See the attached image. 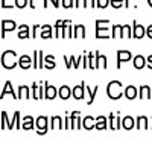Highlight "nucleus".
<instances>
[{
    "mask_svg": "<svg viewBox=\"0 0 152 152\" xmlns=\"http://www.w3.org/2000/svg\"><path fill=\"white\" fill-rule=\"evenodd\" d=\"M152 94V90L149 85H142L140 87V97H145V99H149Z\"/></svg>",
    "mask_w": 152,
    "mask_h": 152,
    "instance_id": "nucleus-23",
    "label": "nucleus"
},
{
    "mask_svg": "<svg viewBox=\"0 0 152 152\" xmlns=\"http://www.w3.org/2000/svg\"><path fill=\"white\" fill-rule=\"evenodd\" d=\"M21 128H23V129H26V131L32 129V128H34V119H32V117H24V119H23Z\"/></svg>",
    "mask_w": 152,
    "mask_h": 152,
    "instance_id": "nucleus-25",
    "label": "nucleus"
},
{
    "mask_svg": "<svg viewBox=\"0 0 152 152\" xmlns=\"http://www.w3.org/2000/svg\"><path fill=\"white\" fill-rule=\"evenodd\" d=\"M82 122H84V123H82V126H84L85 129H88V131H90L91 128H96V123H94V122H96V119H94V117H90V116H88V117H85Z\"/></svg>",
    "mask_w": 152,
    "mask_h": 152,
    "instance_id": "nucleus-16",
    "label": "nucleus"
},
{
    "mask_svg": "<svg viewBox=\"0 0 152 152\" xmlns=\"http://www.w3.org/2000/svg\"><path fill=\"white\" fill-rule=\"evenodd\" d=\"M31 88H32V87H31ZM31 88H29L28 85H21V87H18V99H21V97L29 99V97H31Z\"/></svg>",
    "mask_w": 152,
    "mask_h": 152,
    "instance_id": "nucleus-10",
    "label": "nucleus"
},
{
    "mask_svg": "<svg viewBox=\"0 0 152 152\" xmlns=\"http://www.w3.org/2000/svg\"><path fill=\"white\" fill-rule=\"evenodd\" d=\"M56 93H58V91H56V88H55L53 85H49V84H46V93H44L46 99H49V100L55 99Z\"/></svg>",
    "mask_w": 152,
    "mask_h": 152,
    "instance_id": "nucleus-11",
    "label": "nucleus"
},
{
    "mask_svg": "<svg viewBox=\"0 0 152 152\" xmlns=\"http://www.w3.org/2000/svg\"><path fill=\"white\" fill-rule=\"evenodd\" d=\"M100 67L107 69V58L102 56L99 52H96V69H100Z\"/></svg>",
    "mask_w": 152,
    "mask_h": 152,
    "instance_id": "nucleus-18",
    "label": "nucleus"
},
{
    "mask_svg": "<svg viewBox=\"0 0 152 152\" xmlns=\"http://www.w3.org/2000/svg\"><path fill=\"white\" fill-rule=\"evenodd\" d=\"M122 38V26H119V24H114L113 26V38Z\"/></svg>",
    "mask_w": 152,
    "mask_h": 152,
    "instance_id": "nucleus-29",
    "label": "nucleus"
},
{
    "mask_svg": "<svg viewBox=\"0 0 152 152\" xmlns=\"http://www.w3.org/2000/svg\"><path fill=\"white\" fill-rule=\"evenodd\" d=\"M131 59V52L129 50H117V69H120L122 62H126Z\"/></svg>",
    "mask_w": 152,
    "mask_h": 152,
    "instance_id": "nucleus-4",
    "label": "nucleus"
},
{
    "mask_svg": "<svg viewBox=\"0 0 152 152\" xmlns=\"http://www.w3.org/2000/svg\"><path fill=\"white\" fill-rule=\"evenodd\" d=\"M137 128L138 129H146L148 128V117L146 116H138L137 117Z\"/></svg>",
    "mask_w": 152,
    "mask_h": 152,
    "instance_id": "nucleus-22",
    "label": "nucleus"
},
{
    "mask_svg": "<svg viewBox=\"0 0 152 152\" xmlns=\"http://www.w3.org/2000/svg\"><path fill=\"white\" fill-rule=\"evenodd\" d=\"M107 128V119L105 117H97L96 119V129H99V131H102V129H105Z\"/></svg>",
    "mask_w": 152,
    "mask_h": 152,
    "instance_id": "nucleus-26",
    "label": "nucleus"
},
{
    "mask_svg": "<svg viewBox=\"0 0 152 152\" xmlns=\"http://www.w3.org/2000/svg\"><path fill=\"white\" fill-rule=\"evenodd\" d=\"M148 3H149V6L152 8V0H148Z\"/></svg>",
    "mask_w": 152,
    "mask_h": 152,
    "instance_id": "nucleus-46",
    "label": "nucleus"
},
{
    "mask_svg": "<svg viewBox=\"0 0 152 152\" xmlns=\"http://www.w3.org/2000/svg\"><path fill=\"white\" fill-rule=\"evenodd\" d=\"M72 93H73V90H70L69 85H62V87L59 88V91H58V94H59V97H61L62 100H67Z\"/></svg>",
    "mask_w": 152,
    "mask_h": 152,
    "instance_id": "nucleus-9",
    "label": "nucleus"
},
{
    "mask_svg": "<svg viewBox=\"0 0 152 152\" xmlns=\"http://www.w3.org/2000/svg\"><path fill=\"white\" fill-rule=\"evenodd\" d=\"M110 3H111V6H113L114 9H119V8H122V5H123V0H110Z\"/></svg>",
    "mask_w": 152,
    "mask_h": 152,
    "instance_id": "nucleus-33",
    "label": "nucleus"
},
{
    "mask_svg": "<svg viewBox=\"0 0 152 152\" xmlns=\"http://www.w3.org/2000/svg\"><path fill=\"white\" fill-rule=\"evenodd\" d=\"M108 3H110V0H97V6H99L100 9L107 8V6H108Z\"/></svg>",
    "mask_w": 152,
    "mask_h": 152,
    "instance_id": "nucleus-36",
    "label": "nucleus"
},
{
    "mask_svg": "<svg viewBox=\"0 0 152 152\" xmlns=\"http://www.w3.org/2000/svg\"><path fill=\"white\" fill-rule=\"evenodd\" d=\"M94 59H96V53H94V55H93V53H88V67H90V69H96Z\"/></svg>",
    "mask_w": 152,
    "mask_h": 152,
    "instance_id": "nucleus-32",
    "label": "nucleus"
},
{
    "mask_svg": "<svg viewBox=\"0 0 152 152\" xmlns=\"http://www.w3.org/2000/svg\"><path fill=\"white\" fill-rule=\"evenodd\" d=\"M2 66L8 70L14 69L17 66V55L15 52H12V50H6V52H3L2 55Z\"/></svg>",
    "mask_w": 152,
    "mask_h": 152,
    "instance_id": "nucleus-1",
    "label": "nucleus"
},
{
    "mask_svg": "<svg viewBox=\"0 0 152 152\" xmlns=\"http://www.w3.org/2000/svg\"><path fill=\"white\" fill-rule=\"evenodd\" d=\"M122 122H123L122 125H123L125 129H132V128H134V119H132V117L128 116V117H125Z\"/></svg>",
    "mask_w": 152,
    "mask_h": 152,
    "instance_id": "nucleus-27",
    "label": "nucleus"
},
{
    "mask_svg": "<svg viewBox=\"0 0 152 152\" xmlns=\"http://www.w3.org/2000/svg\"><path fill=\"white\" fill-rule=\"evenodd\" d=\"M41 38H44V40H47V38L52 37V26H49V24H44V26L41 28Z\"/></svg>",
    "mask_w": 152,
    "mask_h": 152,
    "instance_id": "nucleus-21",
    "label": "nucleus"
},
{
    "mask_svg": "<svg viewBox=\"0 0 152 152\" xmlns=\"http://www.w3.org/2000/svg\"><path fill=\"white\" fill-rule=\"evenodd\" d=\"M84 88H85V84H84V82H82L81 85H76V87L73 88V97L78 99V100L84 99Z\"/></svg>",
    "mask_w": 152,
    "mask_h": 152,
    "instance_id": "nucleus-8",
    "label": "nucleus"
},
{
    "mask_svg": "<svg viewBox=\"0 0 152 152\" xmlns=\"http://www.w3.org/2000/svg\"><path fill=\"white\" fill-rule=\"evenodd\" d=\"M146 34H148V37H149L151 40H152V24H151V26L146 29Z\"/></svg>",
    "mask_w": 152,
    "mask_h": 152,
    "instance_id": "nucleus-44",
    "label": "nucleus"
},
{
    "mask_svg": "<svg viewBox=\"0 0 152 152\" xmlns=\"http://www.w3.org/2000/svg\"><path fill=\"white\" fill-rule=\"evenodd\" d=\"M37 126H38V134L43 135L47 132V117L44 116H40L37 119Z\"/></svg>",
    "mask_w": 152,
    "mask_h": 152,
    "instance_id": "nucleus-5",
    "label": "nucleus"
},
{
    "mask_svg": "<svg viewBox=\"0 0 152 152\" xmlns=\"http://www.w3.org/2000/svg\"><path fill=\"white\" fill-rule=\"evenodd\" d=\"M47 2H52V5L55 6V8H58L59 5H58V2H56V0H46V2H44V8L47 6Z\"/></svg>",
    "mask_w": 152,
    "mask_h": 152,
    "instance_id": "nucleus-42",
    "label": "nucleus"
},
{
    "mask_svg": "<svg viewBox=\"0 0 152 152\" xmlns=\"http://www.w3.org/2000/svg\"><path fill=\"white\" fill-rule=\"evenodd\" d=\"M145 32H146V29L142 26V24H138V23H134V38H143V35H145Z\"/></svg>",
    "mask_w": 152,
    "mask_h": 152,
    "instance_id": "nucleus-12",
    "label": "nucleus"
},
{
    "mask_svg": "<svg viewBox=\"0 0 152 152\" xmlns=\"http://www.w3.org/2000/svg\"><path fill=\"white\" fill-rule=\"evenodd\" d=\"M6 93H9V94H11L12 97H14V99H18V97H17V94L14 93V90H12V84H11L9 81L3 85V90H2V97H5V94H6Z\"/></svg>",
    "mask_w": 152,
    "mask_h": 152,
    "instance_id": "nucleus-15",
    "label": "nucleus"
},
{
    "mask_svg": "<svg viewBox=\"0 0 152 152\" xmlns=\"http://www.w3.org/2000/svg\"><path fill=\"white\" fill-rule=\"evenodd\" d=\"M137 88L134 87V85H128L126 87V90H125V96H126V99H129V100H132V99H135L137 97Z\"/></svg>",
    "mask_w": 152,
    "mask_h": 152,
    "instance_id": "nucleus-13",
    "label": "nucleus"
},
{
    "mask_svg": "<svg viewBox=\"0 0 152 152\" xmlns=\"http://www.w3.org/2000/svg\"><path fill=\"white\" fill-rule=\"evenodd\" d=\"M97 88H99V87L96 85V87L93 88V91L90 90V88H88V93H90V100H88V104H93V100H94V96H96V93H97Z\"/></svg>",
    "mask_w": 152,
    "mask_h": 152,
    "instance_id": "nucleus-35",
    "label": "nucleus"
},
{
    "mask_svg": "<svg viewBox=\"0 0 152 152\" xmlns=\"http://www.w3.org/2000/svg\"><path fill=\"white\" fill-rule=\"evenodd\" d=\"M146 64H148V67H149V69L152 70V55H151V56H149V58L146 59Z\"/></svg>",
    "mask_w": 152,
    "mask_h": 152,
    "instance_id": "nucleus-43",
    "label": "nucleus"
},
{
    "mask_svg": "<svg viewBox=\"0 0 152 152\" xmlns=\"http://www.w3.org/2000/svg\"><path fill=\"white\" fill-rule=\"evenodd\" d=\"M110 122H111V129H119V126H120V125L117 123L119 120H117V122L114 120V114H110Z\"/></svg>",
    "mask_w": 152,
    "mask_h": 152,
    "instance_id": "nucleus-34",
    "label": "nucleus"
},
{
    "mask_svg": "<svg viewBox=\"0 0 152 152\" xmlns=\"http://www.w3.org/2000/svg\"><path fill=\"white\" fill-rule=\"evenodd\" d=\"M12 122H20V113H18V111H15V114H14V119H12ZM12 122L8 125V128H9V129H12V128H14V123H12ZM17 128H20V123L17 125Z\"/></svg>",
    "mask_w": 152,
    "mask_h": 152,
    "instance_id": "nucleus-31",
    "label": "nucleus"
},
{
    "mask_svg": "<svg viewBox=\"0 0 152 152\" xmlns=\"http://www.w3.org/2000/svg\"><path fill=\"white\" fill-rule=\"evenodd\" d=\"M38 58H40V61H38V66H40V69H43V66H44V58H43V52L41 50H38Z\"/></svg>",
    "mask_w": 152,
    "mask_h": 152,
    "instance_id": "nucleus-38",
    "label": "nucleus"
},
{
    "mask_svg": "<svg viewBox=\"0 0 152 152\" xmlns=\"http://www.w3.org/2000/svg\"><path fill=\"white\" fill-rule=\"evenodd\" d=\"M75 6H76V8H79V6H85V0H76Z\"/></svg>",
    "mask_w": 152,
    "mask_h": 152,
    "instance_id": "nucleus-41",
    "label": "nucleus"
},
{
    "mask_svg": "<svg viewBox=\"0 0 152 152\" xmlns=\"http://www.w3.org/2000/svg\"><path fill=\"white\" fill-rule=\"evenodd\" d=\"M14 29H15V21L3 20L2 21V38H5V31H14Z\"/></svg>",
    "mask_w": 152,
    "mask_h": 152,
    "instance_id": "nucleus-7",
    "label": "nucleus"
},
{
    "mask_svg": "<svg viewBox=\"0 0 152 152\" xmlns=\"http://www.w3.org/2000/svg\"><path fill=\"white\" fill-rule=\"evenodd\" d=\"M52 128H53V129L64 128V125H61V117H58V116H53V117H52Z\"/></svg>",
    "mask_w": 152,
    "mask_h": 152,
    "instance_id": "nucleus-28",
    "label": "nucleus"
},
{
    "mask_svg": "<svg viewBox=\"0 0 152 152\" xmlns=\"http://www.w3.org/2000/svg\"><path fill=\"white\" fill-rule=\"evenodd\" d=\"M145 66H146V59H145L142 55H137V56L134 58V67L140 70V69H143Z\"/></svg>",
    "mask_w": 152,
    "mask_h": 152,
    "instance_id": "nucleus-19",
    "label": "nucleus"
},
{
    "mask_svg": "<svg viewBox=\"0 0 152 152\" xmlns=\"http://www.w3.org/2000/svg\"><path fill=\"white\" fill-rule=\"evenodd\" d=\"M2 120H3V123H2V129H5V128H6V123H5V122H8V116H6V113H5V111L2 113Z\"/></svg>",
    "mask_w": 152,
    "mask_h": 152,
    "instance_id": "nucleus-39",
    "label": "nucleus"
},
{
    "mask_svg": "<svg viewBox=\"0 0 152 152\" xmlns=\"http://www.w3.org/2000/svg\"><path fill=\"white\" fill-rule=\"evenodd\" d=\"M18 66H20L23 70H28V69H31V66H34V61L31 59V56L23 55V56H20V59H18Z\"/></svg>",
    "mask_w": 152,
    "mask_h": 152,
    "instance_id": "nucleus-6",
    "label": "nucleus"
},
{
    "mask_svg": "<svg viewBox=\"0 0 152 152\" xmlns=\"http://www.w3.org/2000/svg\"><path fill=\"white\" fill-rule=\"evenodd\" d=\"M126 37H131V28H129V24H123L122 26V38H126Z\"/></svg>",
    "mask_w": 152,
    "mask_h": 152,
    "instance_id": "nucleus-30",
    "label": "nucleus"
},
{
    "mask_svg": "<svg viewBox=\"0 0 152 152\" xmlns=\"http://www.w3.org/2000/svg\"><path fill=\"white\" fill-rule=\"evenodd\" d=\"M44 67H46V69H53V67H56V64H55V58H53L52 55L44 56Z\"/></svg>",
    "mask_w": 152,
    "mask_h": 152,
    "instance_id": "nucleus-24",
    "label": "nucleus"
},
{
    "mask_svg": "<svg viewBox=\"0 0 152 152\" xmlns=\"http://www.w3.org/2000/svg\"><path fill=\"white\" fill-rule=\"evenodd\" d=\"M107 93H108L110 99H113V100L120 99V96H122V84H120L119 81H111V82L108 84Z\"/></svg>",
    "mask_w": 152,
    "mask_h": 152,
    "instance_id": "nucleus-2",
    "label": "nucleus"
},
{
    "mask_svg": "<svg viewBox=\"0 0 152 152\" xmlns=\"http://www.w3.org/2000/svg\"><path fill=\"white\" fill-rule=\"evenodd\" d=\"M32 93H34V99H43V84H41V87L38 84H34Z\"/></svg>",
    "mask_w": 152,
    "mask_h": 152,
    "instance_id": "nucleus-17",
    "label": "nucleus"
},
{
    "mask_svg": "<svg viewBox=\"0 0 152 152\" xmlns=\"http://www.w3.org/2000/svg\"><path fill=\"white\" fill-rule=\"evenodd\" d=\"M28 37H29V26L28 24H21L18 28V38L24 40V38H28Z\"/></svg>",
    "mask_w": 152,
    "mask_h": 152,
    "instance_id": "nucleus-20",
    "label": "nucleus"
},
{
    "mask_svg": "<svg viewBox=\"0 0 152 152\" xmlns=\"http://www.w3.org/2000/svg\"><path fill=\"white\" fill-rule=\"evenodd\" d=\"M69 24H70V21H61V20H58L56 24H55V35L58 38L67 37V28H69Z\"/></svg>",
    "mask_w": 152,
    "mask_h": 152,
    "instance_id": "nucleus-3",
    "label": "nucleus"
},
{
    "mask_svg": "<svg viewBox=\"0 0 152 152\" xmlns=\"http://www.w3.org/2000/svg\"><path fill=\"white\" fill-rule=\"evenodd\" d=\"M28 5V0H15V6L17 8H24Z\"/></svg>",
    "mask_w": 152,
    "mask_h": 152,
    "instance_id": "nucleus-37",
    "label": "nucleus"
},
{
    "mask_svg": "<svg viewBox=\"0 0 152 152\" xmlns=\"http://www.w3.org/2000/svg\"><path fill=\"white\" fill-rule=\"evenodd\" d=\"M73 38H85V28L82 24H76L73 31Z\"/></svg>",
    "mask_w": 152,
    "mask_h": 152,
    "instance_id": "nucleus-14",
    "label": "nucleus"
},
{
    "mask_svg": "<svg viewBox=\"0 0 152 152\" xmlns=\"http://www.w3.org/2000/svg\"><path fill=\"white\" fill-rule=\"evenodd\" d=\"M93 8L94 6V0H85V8Z\"/></svg>",
    "mask_w": 152,
    "mask_h": 152,
    "instance_id": "nucleus-40",
    "label": "nucleus"
},
{
    "mask_svg": "<svg viewBox=\"0 0 152 152\" xmlns=\"http://www.w3.org/2000/svg\"><path fill=\"white\" fill-rule=\"evenodd\" d=\"M2 8H8V6L5 5V0H2Z\"/></svg>",
    "mask_w": 152,
    "mask_h": 152,
    "instance_id": "nucleus-45",
    "label": "nucleus"
}]
</instances>
